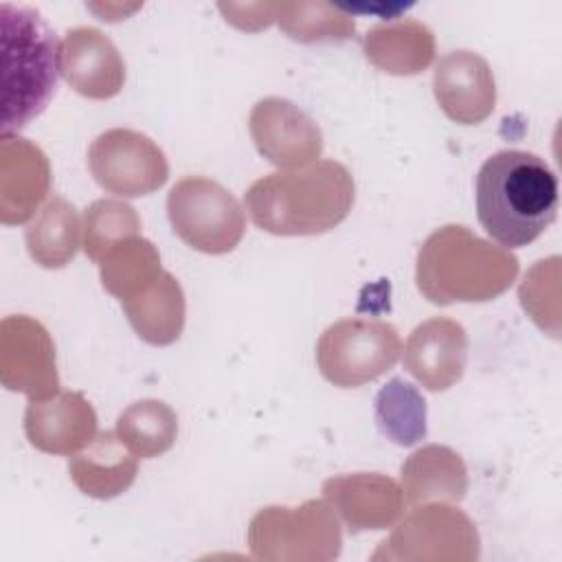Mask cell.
I'll return each instance as SVG.
<instances>
[{
    "label": "cell",
    "instance_id": "6da1fadb",
    "mask_svg": "<svg viewBox=\"0 0 562 562\" xmlns=\"http://www.w3.org/2000/svg\"><path fill=\"white\" fill-rule=\"evenodd\" d=\"M353 200V176L336 160L272 171L255 180L244 195L255 226L281 237L323 235L336 228Z\"/></svg>",
    "mask_w": 562,
    "mask_h": 562
},
{
    "label": "cell",
    "instance_id": "7a4b0ae2",
    "mask_svg": "<svg viewBox=\"0 0 562 562\" xmlns=\"http://www.w3.org/2000/svg\"><path fill=\"white\" fill-rule=\"evenodd\" d=\"M474 191L481 226L507 250L538 239L558 213V178L531 151L492 154L479 169Z\"/></svg>",
    "mask_w": 562,
    "mask_h": 562
},
{
    "label": "cell",
    "instance_id": "3957f363",
    "mask_svg": "<svg viewBox=\"0 0 562 562\" xmlns=\"http://www.w3.org/2000/svg\"><path fill=\"white\" fill-rule=\"evenodd\" d=\"M518 259L507 248L474 235L463 224L432 231L419 252L415 281L435 305L483 303L501 296L518 277Z\"/></svg>",
    "mask_w": 562,
    "mask_h": 562
},
{
    "label": "cell",
    "instance_id": "277c9868",
    "mask_svg": "<svg viewBox=\"0 0 562 562\" xmlns=\"http://www.w3.org/2000/svg\"><path fill=\"white\" fill-rule=\"evenodd\" d=\"M2 136L22 130L53 99L59 77V46L55 31L31 7L2 2Z\"/></svg>",
    "mask_w": 562,
    "mask_h": 562
},
{
    "label": "cell",
    "instance_id": "5b68a950",
    "mask_svg": "<svg viewBox=\"0 0 562 562\" xmlns=\"http://www.w3.org/2000/svg\"><path fill=\"white\" fill-rule=\"evenodd\" d=\"M248 544L263 562H329L340 553L342 531L329 503L310 498L299 507L259 509L248 525Z\"/></svg>",
    "mask_w": 562,
    "mask_h": 562
},
{
    "label": "cell",
    "instance_id": "8992f818",
    "mask_svg": "<svg viewBox=\"0 0 562 562\" xmlns=\"http://www.w3.org/2000/svg\"><path fill=\"white\" fill-rule=\"evenodd\" d=\"M167 215L173 233L206 255L231 252L246 231V215L237 198L204 176H187L171 187Z\"/></svg>",
    "mask_w": 562,
    "mask_h": 562
},
{
    "label": "cell",
    "instance_id": "52a82bcc",
    "mask_svg": "<svg viewBox=\"0 0 562 562\" xmlns=\"http://www.w3.org/2000/svg\"><path fill=\"white\" fill-rule=\"evenodd\" d=\"M402 353L397 329L378 318H342L316 342L321 375L334 386L356 389L386 373Z\"/></svg>",
    "mask_w": 562,
    "mask_h": 562
},
{
    "label": "cell",
    "instance_id": "ba28073f",
    "mask_svg": "<svg viewBox=\"0 0 562 562\" xmlns=\"http://www.w3.org/2000/svg\"><path fill=\"white\" fill-rule=\"evenodd\" d=\"M481 553V540L468 514L450 505H422L413 509L371 555L378 560L472 562Z\"/></svg>",
    "mask_w": 562,
    "mask_h": 562
},
{
    "label": "cell",
    "instance_id": "9c48e42d",
    "mask_svg": "<svg viewBox=\"0 0 562 562\" xmlns=\"http://www.w3.org/2000/svg\"><path fill=\"white\" fill-rule=\"evenodd\" d=\"M94 182L121 198H140L158 191L169 178L165 151L147 136L127 127L101 132L88 149Z\"/></svg>",
    "mask_w": 562,
    "mask_h": 562
},
{
    "label": "cell",
    "instance_id": "30bf717a",
    "mask_svg": "<svg viewBox=\"0 0 562 562\" xmlns=\"http://www.w3.org/2000/svg\"><path fill=\"white\" fill-rule=\"evenodd\" d=\"M0 382L29 400L57 395L59 373L55 342L48 329L24 314L4 316L0 323Z\"/></svg>",
    "mask_w": 562,
    "mask_h": 562
},
{
    "label": "cell",
    "instance_id": "8fae6325",
    "mask_svg": "<svg viewBox=\"0 0 562 562\" xmlns=\"http://www.w3.org/2000/svg\"><path fill=\"white\" fill-rule=\"evenodd\" d=\"M257 151L279 169H299L316 162L323 151V132L296 103L281 97L259 99L248 116Z\"/></svg>",
    "mask_w": 562,
    "mask_h": 562
},
{
    "label": "cell",
    "instance_id": "7c38bea8",
    "mask_svg": "<svg viewBox=\"0 0 562 562\" xmlns=\"http://www.w3.org/2000/svg\"><path fill=\"white\" fill-rule=\"evenodd\" d=\"M59 75L77 94L105 101L123 90L125 61L103 31L77 26L61 40Z\"/></svg>",
    "mask_w": 562,
    "mask_h": 562
},
{
    "label": "cell",
    "instance_id": "4fadbf2b",
    "mask_svg": "<svg viewBox=\"0 0 562 562\" xmlns=\"http://www.w3.org/2000/svg\"><path fill=\"white\" fill-rule=\"evenodd\" d=\"M323 496L351 533L393 527L406 503L397 481L380 472L331 476L323 483Z\"/></svg>",
    "mask_w": 562,
    "mask_h": 562
},
{
    "label": "cell",
    "instance_id": "5bb4252c",
    "mask_svg": "<svg viewBox=\"0 0 562 562\" xmlns=\"http://www.w3.org/2000/svg\"><path fill=\"white\" fill-rule=\"evenodd\" d=\"M432 92L443 114L459 125H479L496 108L492 68L472 50H452L437 61Z\"/></svg>",
    "mask_w": 562,
    "mask_h": 562
},
{
    "label": "cell",
    "instance_id": "9a60e30c",
    "mask_svg": "<svg viewBox=\"0 0 562 562\" xmlns=\"http://www.w3.org/2000/svg\"><path fill=\"white\" fill-rule=\"evenodd\" d=\"M24 432L40 452L72 457L97 437V413L81 393L59 391L46 400H29Z\"/></svg>",
    "mask_w": 562,
    "mask_h": 562
},
{
    "label": "cell",
    "instance_id": "2e32d148",
    "mask_svg": "<svg viewBox=\"0 0 562 562\" xmlns=\"http://www.w3.org/2000/svg\"><path fill=\"white\" fill-rule=\"evenodd\" d=\"M468 364V334L461 323L435 316L417 325L404 345V369L428 391L457 384Z\"/></svg>",
    "mask_w": 562,
    "mask_h": 562
},
{
    "label": "cell",
    "instance_id": "e0dca14e",
    "mask_svg": "<svg viewBox=\"0 0 562 562\" xmlns=\"http://www.w3.org/2000/svg\"><path fill=\"white\" fill-rule=\"evenodd\" d=\"M50 193V165L31 140L13 134L0 138V222L24 224L33 220Z\"/></svg>",
    "mask_w": 562,
    "mask_h": 562
},
{
    "label": "cell",
    "instance_id": "ac0fdd59",
    "mask_svg": "<svg viewBox=\"0 0 562 562\" xmlns=\"http://www.w3.org/2000/svg\"><path fill=\"white\" fill-rule=\"evenodd\" d=\"M68 474L81 494L108 501L132 487L138 474V463L114 430H103L97 432L90 446L72 454Z\"/></svg>",
    "mask_w": 562,
    "mask_h": 562
},
{
    "label": "cell",
    "instance_id": "d6986e66",
    "mask_svg": "<svg viewBox=\"0 0 562 562\" xmlns=\"http://www.w3.org/2000/svg\"><path fill=\"white\" fill-rule=\"evenodd\" d=\"M402 492L411 505L428 501L459 503L468 492V468L459 452L448 446L428 443L402 463Z\"/></svg>",
    "mask_w": 562,
    "mask_h": 562
},
{
    "label": "cell",
    "instance_id": "ffe728a7",
    "mask_svg": "<svg viewBox=\"0 0 562 562\" xmlns=\"http://www.w3.org/2000/svg\"><path fill=\"white\" fill-rule=\"evenodd\" d=\"M362 50L375 68L389 75H417L435 59V35L424 22L413 18L382 22L367 31Z\"/></svg>",
    "mask_w": 562,
    "mask_h": 562
},
{
    "label": "cell",
    "instance_id": "44dd1931",
    "mask_svg": "<svg viewBox=\"0 0 562 562\" xmlns=\"http://www.w3.org/2000/svg\"><path fill=\"white\" fill-rule=\"evenodd\" d=\"M121 305L138 338L154 347L176 342L184 329V292L178 279L167 270H162V274L143 292L121 301Z\"/></svg>",
    "mask_w": 562,
    "mask_h": 562
},
{
    "label": "cell",
    "instance_id": "7402d4cb",
    "mask_svg": "<svg viewBox=\"0 0 562 562\" xmlns=\"http://www.w3.org/2000/svg\"><path fill=\"white\" fill-rule=\"evenodd\" d=\"M79 231L77 209L59 195L50 198L24 231L31 259L48 270L68 266L79 250Z\"/></svg>",
    "mask_w": 562,
    "mask_h": 562
},
{
    "label": "cell",
    "instance_id": "603a6c76",
    "mask_svg": "<svg viewBox=\"0 0 562 562\" xmlns=\"http://www.w3.org/2000/svg\"><path fill=\"white\" fill-rule=\"evenodd\" d=\"M162 274L158 248L136 235L112 246L99 261V277L105 292L127 301L149 288Z\"/></svg>",
    "mask_w": 562,
    "mask_h": 562
},
{
    "label": "cell",
    "instance_id": "cb8c5ba5",
    "mask_svg": "<svg viewBox=\"0 0 562 562\" xmlns=\"http://www.w3.org/2000/svg\"><path fill=\"white\" fill-rule=\"evenodd\" d=\"M114 432L136 459H154L176 443L178 415L160 400H138L119 415Z\"/></svg>",
    "mask_w": 562,
    "mask_h": 562
},
{
    "label": "cell",
    "instance_id": "d4e9b609",
    "mask_svg": "<svg viewBox=\"0 0 562 562\" xmlns=\"http://www.w3.org/2000/svg\"><path fill=\"white\" fill-rule=\"evenodd\" d=\"M375 424L397 446H415L426 437V400L411 382L391 378L375 395Z\"/></svg>",
    "mask_w": 562,
    "mask_h": 562
},
{
    "label": "cell",
    "instance_id": "484cf974",
    "mask_svg": "<svg viewBox=\"0 0 562 562\" xmlns=\"http://www.w3.org/2000/svg\"><path fill=\"white\" fill-rule=\"evenodd\" d=\"M277 24L290 40L301 44L345 42L356 33L353 15L329 2H277Z\"/></svg>",
    "mask_w": 562,
    "mask_h": 562
},
{
    "label": "cell",
    "instance_id": "4316f807",
    "mask_svg": "<svg viewBox=\"0 0 562 562\" xmlns=\"http://www.w3.org/2000/svg\"><path fill=\"white\" fill-rule=\"evenodd\" d=\"M140 233V217L136 209L123 200H94L83 213V252L94 263L123 239Z\"/></svg>",
    "mask_w": 562,
    "mask_h": 562
},
{
    "label": "cell",
    "instance_id": "83f0119b",
    "mask_svg": "<svg viewBox=\"0 0 562 562\" xmlns=\"http://www.w3.org/2000/svg\"><path fill=\"white\" fill-rule=\"evenodd\" d=\"M224 20L241 31H261L277 22V2H220Z\"/></svg>",
    "mask_w": 562,
    "mask_h": 562
}]
</instances>
